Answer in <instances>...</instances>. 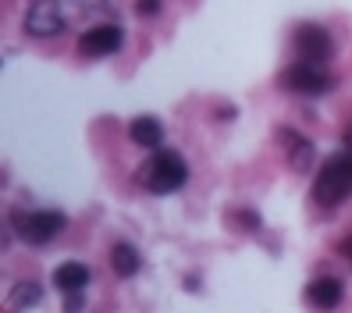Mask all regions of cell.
<instances>
[{"label":"cell","instance_id":"6da1fadb","mask_svg":"<svg viewBox=\"0 0 352 313\" xmlns=\"http://www.w3.org/2000/svg\"><path fill=\"white\" fill-rule=\"evenodd\" d=\"M135 182L153 196H168V193H178L182 185L189 182V164H185L182 153H175V150H157L150 160L139 164Z\"/></svg>","mask_w":352,"mask_h":313},{"label":"cell","instance_id":"7a4b0ae2","mask_svg":"<svg viewBox=\"0 0 352 313\" xmlns=\"http://www.w3.org/2000/svg\"><path fill=\"white\" fill-rule=\"evenodd\" d=\"M352 196V150L327 157V164L314 178V203L320 211H338Z\"/></svg>","mask_w":352,"mask_h":313},{"label":"cell","instance_id":"3957f363","mask_svg":"<svg viewBox=\"0 0 352 313\" xmlns=\"http://www.w3.org/2000/svg\"><path fill=\"white\" fill-rule=\"evenodd\" d=\"M11 224H14V232H18V239H22V242L47 246V242H54L60 232H65L68 217L60 214V211H32V214H14Z\"/></svg>","mask_w":352,"mask_h":313},{"label":"cell","instance_id":"277c9868","mask_svg":"<svg viewBox=\"0 0 352 313\" xmlns=\"http://www.w3.org/2000/svg\"><path fill=\"white\" fill-rule=\"evenodd\" d=\"M281 86L288 93H299V96H324L335 89V78L324 72V65H309V61H296L292 68L281 72Z\"/></svg>","mask_w":352,"mask_h":313},{"label":"cell","instance_id":"5b68a950","mask_svg":"<svg viewBox=\"0 0 352 313\" xmlns=\"http://www.w3.org/2000/svg\"><path fill=\"white\" fill-rule=\"evenodd\" d=\"M292 47H296V57L309 61V65H327V61L335 57V39H331V32L317 22H302L292 36Z\"/></svg>","mask_w":352,"mask_h":313},{"label":"cell","instance_id":"8992f818","mask_svg":"<svg viewBox=\"0 0 352 313\" xmlns=\"http://www.w3.org/2000/svg\"><path fill=\"white\" fill-rule=\"evenodd\" d=\"M68 25V14L60 8V0H32V8L25 11V32L32 39H54Z\"/></svg>","mask_w":352,"mask_h":313},{"label":"cell","instance_id":"52a82bcc","mask_svg":"<svg viewBox=\"0 0 352 313\" xmlns=\"http://www.w3.org/2000/svg\"><path fill=\"white\" fill-rule=\"evenodd\" d=\"M121 43H125V32H121V25L100 22V25H93V29H86V32L78 36V54L89 57V61H100V57L118 54Z\"/></svg>","mask_w":352,"mask_h":313},{"label":"cell","instance_id":"ba28073f","mask_svg":"<svg viewBox=\"0 0 352 313\" xmlns=\"http://www.w3.org/2000/svg\"><path fill=\"white\" fill-rule=\"evenodd\" d=\"M278 139L285 146V157H288V168H292V171H309V168H314L317 150H314V142H309L306 136H299L292 129H278Z\"/></svg>","mask_w":352,"mask_h":313},{"label":"cell","instance_id":"9c48e42d","mask_svg":"<svg viewBox=\"0 0 352 313\" xmlns=\"http://www.w3.org/2000/svg\"><path fill=\"white\" fill-rule=\"evenodd\" d=\"M345 299V285L335 274H320L306 285V303L314 310H335Z\"/></svg>","mask_w":352,"mask_h":313},{"label":"cell","instance_id":"30bf717a","mask_svg":"<svg viewBox=\"0 0 352 313\" xmlns=\"http://www.w3.org/2000/svg\"><path fill=\"white\" fill-rule=\"evenodd\" d=\"M129 136H132L135 146H142V150H160L164 125H160L153 114H139V118H132V125H129Z\"/></svg>","mask_w":352,"mask_h":313},{"label":"cell","instance_id":"8fae6325","mask_svg":"<svg viewBox=\"0 0 352 313\" xmlns=\"http://www.w3.org/2000/svg\"><path fill=\"white\" fill-rule=\"evenodd\" d=\"M60 292H86V285H89V267L86 263H78V260H68V263H60V267H54V278H50Z\"/></svg>","mask_w":352,"mask_h":313},{"label":"cell","instance_id":"7c38bea8","mask_svg":"<svg viewBox=\"0 0 352 313\" xmlns=\"http://www.w3.org/2000/svg\"><path fill=\"white\" fill-rule=\"evenodd\" d=\"M8 303H11V310H39L47 303L43 285H39V281H14Z\"/></svg>","mask_w":352,"mask_h":313},{"label":"cell","instance_id":"4fadbf2b","mask_svg":"<svg viewBox=\"0 0 352 313\" xmlns=\"http://www.w3.org/2000/svg\"><path fill=\"white\" fill-rule=\"evenodd\" d=\"M111 267H114V274L118 278H132L139 274V267H142V257H139V249L132 242H118L111 249Z\"/></svg>","mask_w":352,"mask_h":313},{"label":"cell","instance_id":"5bb4252c","mask_svg":"<svg viewBox=\"0 0 352 313\" xmlns=\"http://www.w3.org/2000/svg\"><path fill=\"white\" fill-rule=\"evenodd\" d=\"M160 8H164V0H135V11H139L142 18H153V14H160Z\"/></svg>","mask_w":352,"mask_h":313},{"label":"cell","instance_id":"9a60e30c","mask_svg":"<svg viewBox=\"0 0 352 313\" xmlns=\"http://www.w3.org/2000/svg\"><path fill=\"white\" fill-rule=\"evenodd\" d=\"M82 306H86L82 292H68V296H65V313H75V310H82Z\"/></svg>","mask_w":352,"mask_h":313},{"label":"cell","instance_id":"2e32d148","mask_svg":"<svg viewBox=\"0 0 352 313\" xmlns=\"http://www.w3.org/2000/svg\"><path fill=\"white\" fill-rule=\"evenodd\" d=\"M338 253H342V257H345V260H352V235H349V239H342V242H338Z\"/></svg>","mask_w":352,"mask_h":313},{"label":"cell","instance_id":"e0dca14e","mask_svg":"<svg viewBox=\"0 0 352 313\" xmlns=\"http://www.w3.org/2000/svg\"><path fill=\"white\" fill-rule=\"evenodd\" d=\"M342 142H345V150H352V121L345 125V136H342Z\"/></svg>","mask_w":352,"mask_h":313}]
</instances>
